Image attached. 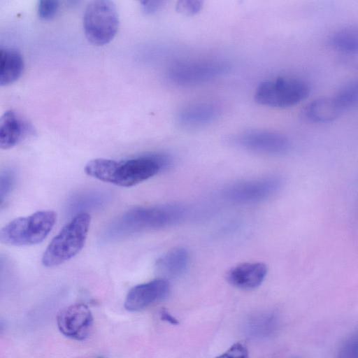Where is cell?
Here are the masks:
<instances>
[{
	"label": "cell",
	"mask_w": 358,
	"mask_h": 358,
	"mask_svg": "<svg viewBox=\"0 0 358 358\" xmlns=\"http://www.w3.org/2000/svg\"><path fill=\"white\" fill-rule=\"evenodd\" d=\"M33 131L31 124L25 119L13 110H7L0 120V147L11 148Z\"/></svg>",
	"instance_id": "7c38bea8"
},
{
	"label": "cell",
	"mask_w": 358,
	"mask_h": 358,
	"mask_svg": "<svg viewBox=\"0 0 358 358\" xmlns=\"http://www.w3.org/2000/svg\"><path fill=\"white\" fill-rule=\"evenodd\" d=\"M57 322L64 336L81 341L89 336L93 327V317L87 306L74 303L59 313Z\"/></svg>",
	"instance_id": "30bf717a"
},
{
	"label": "cell",
	"mask_w": 358,
	"mask_h": 358,
	"mask_svg": "<svg viewBox=\"0 0 358 358\" xmlns=\"http://www.w3.org/2000/svg\"><path fill=\"white\" fill-rule=\"evenodd\" d=\"M108 196L105 192H87L75 196L70 202L69 210L76 215L85 213V210L94 209L105 205Z\"/></svg>",
	"instance_id": "d6986e66"
},
{
	"label": "cell",
	"mask_w": 358,
	"mask_h": 358,
	"mask_svg": "<svg viewBox=\"0 0 358 358\" xmlns=\"http://www.w3.org/2000/svg\"><path fill=\"white\" fill-rule=\"evenodd\" d=\"M187 209L179 204L137 207L114 219L104 229L101 239L110 242L135 234L172 226L180 222Z\"/></svg>",
	"instance_id": "7a4b0ae2"
},
{
	"label": "cell",
	"mask_w": 358,
	"mask_h": 358,
	"mask_svg": "<svg viewBox=\"0 0 358 358\" xmlns=\"http://www.w3.org/2000/svg\"><path fill=\"white\" fill-rule=\"evenodd\" d=\"M202 5L201 1H180L177 4V10L182 14L192 15L199 13Z\"/></svg>",
	"instance_id": "d4e9b609"
},
{
	"label": "cell",
	"mask_w": 358,
	"mask_h": 358,
	"mask_svg": "<svg viewBox=\"0 0 358 358\" xmlns=\"http://www.w3.org/2000/svg\"><path fill=\"white\" fill-rule=\"evenodd\" d=\"M238 146L255 152L279 155L287 152L290 141L285 135L268 130H250L236 138Z\"/></svg>",
	"instance_id": "9c48e42d"
},
{
	"label": "cell",
	"mask_w": 358,
	"mask_h": 358,
	"mask_svg": "<svg viewBox=\"0 0 358 358\" xmlns=\"http://www.w3.org/2000/svg\"><path fill=\"white\" fill-rule=\"evenodd\" d=\"M343 112L358 106V80L343 87L334 96Z\"/></svg>",
	"instance_id": "ffe728a7"
},
{
	"label": "cell",
	"mask_w": 358,
	"mask_h": 358,
	"mask_svg": "<svg viewBox=\"0 0 358 358\" xmlns=\"http://www.w3.org/2000/svg\"><path fill=\"white\" fill-rule=\"evenodd\" d=\"M309 84L301 79L279 77L262 82L255 92L259 104L277 108L294 106L308 97Z\"/></svg>",
	"instance_id": "5b68a950"
},
{
	"label": "cell",
	"mask_w": 358,
	"mask_h": 358,
	"mask_svg": "<svg viewBox=\"0 0 358 358\" xmlns=\"http://www.w3.org/2000/svg\"><path fill=\"white\" fill-rule=\"evenodd\" d=\"M341 358H358V331L343 343L340 351Z\"/></svg>",
	"instance_id": "603a6c76"
},
{
	"label": "cell",
	"mask_w": 358,
	"mask_h": 358,
	"mask_svg": "<svg viewBox=\"0 0 358 358\" xmlns=\"http://www.w3.org/2000/svg\"><path fill=\"white\" fill-rule=\"evenodd\" d=\"M170 157L162 153H152L131 159L116 161L97 158L85 166L87 175L120 187L134 186L157 174L171 164Z\"/></svg>",
	"instance_id": "6da1fadb"
},
{
	"label": "cell",
	"mask_w": 358,
	"mask_h": 358,
	"mask_svg": "<svg viewBox=\"0 0 358 358\" xmlns=\"http://www.w3.org/2000/svg\"><path fill=\"white\" fill-rule=\"evenodd\" d=\"M24 61L20 52L11 48L0 51V85L6 86L16 81L22 75Z\"/></svg>",
	"instance_id": "2e32d148"
},
{
	"label": "cell",
	"mask_w": 358,
	"mask_h": 358,
	"mask_svg": "<svg viewBox=\"0 0 358 358\" xmlns=\"http://www.w3.org/2000/svg\"><path fill=\"white\" fill-rule=\"evenodd\" d=\"M330 46L345 53L358 52V24L336 31L329 38Z\"/></svg>",
	"instance_id": "ac0fdd59"
},
{
	"label": "cell",
	"mask_w": 358,
	"mask_h": 358,
	"mask_svg": "<svg viewBox=\"0 0 358 358\" xmlns=\"http://www.w3.org/2000/svg\"><path fill=\"white\" fill-rule=\"evenodd\" d=\"M90 222L88 213L76 215L48 244L41 259L43 265L56 266L78 254L85 243Z\"/></svg>",
	"instance_id": "3957f363"
},
{
	"label": "cell",
	"mask_w": 358,
	"mask_h": 358,
	"mask_svg": "<svg viewBox=\"0 0 358 358\" xmlns=\"http://www.w3.org/2000/svg\"><path fill=\"white\" fill-rule=\"evenodd\" d=\"M267 273L266 266L260 262H247L231 268L227 275L229 282L239 289H252L259 287Z\"/></svg>",
	"instance_id": "4fadbf2b"
},
{
	"label": "cell",
	"mask_w": 358,
	"mask_h": 358,
	"mask_svg": "<svg viewBox=\"0 0 358 358\" xmlns=\"http://www.w3.org/2000/svg\"><path fill=\"white\" fill-rule=\"evenodd\" d=\"M15 181V172L9 169H6L1 172L0 176V199L1 204L3 203L4 199L9 195Z\"/></svg>",
	"instance_id": "44dd1931"
},
{
	"label": "cell",
	"mask_w": 358,
	"mask_h": 358,
	"mask_svg": "<svg viewBox=\"0 0 358 358\" xmlns=\"http://www.w3.org/2000/svg\"><path fill=\"white\" fill-rule=\"evenodd\" d=\"M98 358H104V357H98Z\"/></svg>",
	"instance_id": "83f0119b"
},
{
	"label": "cell",
	"mask_w": 358,
	"mask_h": 358,
	"mask_svg": "<svg viewBox=\"0 0 358 358\" xmlns=\"http://www.w3.org/2000/svg\"><path fill=\"white\" fill-rule=\"evenodd\" d=\"M189 255L182 248L173 249L162 256L157 262L158 271L168 277L182 275L187 268Z\"/></svg>",
	"instance_id": "e0dca14e"
},
{
	"label": "cell",
	"mask_w": 358,
	"mask_h": 358,
	"mask_svg": "<svg viewBox=\"0 0 358 358\" xmlns=\"http://www.w3.org/2000/svg\"><path fill=\"white\" fill-rule=\"evenodd\" d=\"M169 282L158 278L132 287L128 292L124 307L129 311H138L165 299L169 294Z\"/></svg>",
	"instance_id": "8fae6325"
},
{
	"label": "cell",
	"mask_w": 358,
	"mask_h": 358,
	"mask_svg": "<svg viewBox=\"0 0 358 358\" xmlns=\"http://www.w3.org/2000/svg\"><path fill=\"white\" fill-rule=\"evenodd\" d=\"M220 108L210 103H198L188 106L178 114V122L188 129L206 126L220 116Z\"/></svg>",
	"instance_id": "5bb4252c"
},
{
	"label": "cell",
	"mask_w": 358,
	"mask_h": 358,
	"mask_svg": "<svg viewBox=\"0 0 358 358\" xmlns=\"http://www.w3.org/2000/svg\"><path fill=\"white\" fill-rule=\"evenodd\" d=\"M162 1H141L143 11L147 14H152L158 10L162 6Z\"/></svg>",
	"instance_id": "484cf974"
},
{
	"label": "cell",
	"mask_w": 358,
	"mask_h": 358,
	"mask_svg": "<svg viewBox=\"0 0 358 358\" xmlns=\"http://www.w3.org/2000/svg\"><path fill=\"white\" fill-rule=\"evenodd\" d=\"M229 65L222 61H185L174 64L169 70V80L180 86H193L210 81L226 73Z\"/></svg>",
	"instance_id": "52a82bcc"
},
{
	"label": "cell",
	"mask_w": 358,
	"mask_h": 358,
	"mask_svg": "<svg viewBox=\"0 0 358 358\" xmlns=\"http://www.w3.org/2000/svg\"><path fill=\"white\" fill-rule=\"evenodd\" d=\"M343 110L333 97L317 99L303 110V117L314 123H328L338 117Z\"/></svg>",
	"instance_id": "9a60e30c"
},
{
	"label": "cell",
	"mask_w": 358,
	"mask_h": 358,
	"mask_svg": "<svg viewBox=\"0 0 358 358\" xmlns=\"http://www.w3.org/2000/svg\"><path fill=\"white\" fill-rule=\"evenodd\" d=\"M216 358H248V351L243 344L236 343Z\"/></svg>",
	"instance_id": "cb8c5ba5"
},
{
	"label": "cell",
	"mask_w": 358,
	"mask_h": 358,
	"mask_svg": "<svg viewBox=\"0 0 358 358\" xmlns=\"http://www.w3.org/2000/svg\"><path fill=\"white\" fill-rule=\"evenodd\" d=\"M59 6V1L56 0L39 1L37 6L38 15L43 20H50L56 15Z\"/></svg>",
	"instance_id": "7402d4cb"
},
{
	"label": "cell",
	"mask_w": 358,
	"mask_h": 358,
	"mask_svg": "<svg viewBox=\"0 0 358 358\" xmlns=\"http://www.w3.org/2000/svg\"><path fill=\"white\" fill-rule=\"evenodd\" d=\"M282 180L268 176L234 183L225 189L224 196L235 203H253L264 201L278 192Z\"/></svg>",
	"instance_id": "ba28073f"
},
{
	"label": "cell",
	"mask_w": 358,
	"mask_h": 358,
	"mask_svg": "<svg viewBox=\"0 0 358 358\" xmlns=\"http://www.w3.org/2000/svg\"><path fill=\"white\" fill-rule=\"evenodd\" d=\"M161 317L163 320H165L171 324H178V321L177 320V319L172 316L169 313H168L165 310L162 311Z\"/></svg>",
	"instance_id": "4316f807"
},
{
	"label": "cell",
	"mask_w": 358,
	"mask_h": 358,
	"mask_svg": "<svg viewBox=\"0 0 358 358\" xmlns=\"http://www.w3.org/2000/svg\"><path fill=\"white\" fill-rule=\"evenodd\" d=\"M120 24L115 5L108 0L91 1L83 15V28L88 41L103 45L115 36Z\"/></svg>",
	"instance_id": "8992f818"
},
{
	"label": "cell",
	"mask_w": 358,
	"mask_h": 358,
	"mask_svg": "<svg viewBox=\"0 0 358 358\" xmlns=\"http://www.w3.org/2000/svg\"><path fill=\"white\" fill-rule=\"evenodd\" d=\"M57 215L52 210H39L26 217L15 218L0 231L2 243L27 246L41 243L52 229Z\"/></svg>",
	"instance_id": "277c9868"
}]
</instances>
